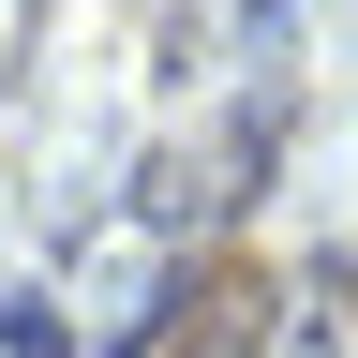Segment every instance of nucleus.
I'll return each mask as SVG.
<instances>
[{
    "instance_id": "obj_2",
    "label": "nucleus",
    "mask_w": 358,
    "mask_h": 358,
    "mask_svg": "<svg viewBox=\"0 0 358 358\" xmlns=\"http://www.w3.org/2000/svg\"><path fill=\"white\" fill-rule=\"evenodd\" d=\"M284 358H343V343H329V329H284Z\"/></svg>"
},
{
    "instance_id": "obj_1",
    "label": "nucleus",
    "mask_w": 358,
    "mask_h": 358,
    "mask_svg": "<svg viewBox=\"0 0 358 358\" xmlns=\"http://www.w3.org/2000/svg\"><path fill=\"white\" fill-rule=\"evenodd\" d=\"M254 343V284H209V329H194V358H239Z\"/></svg>"
}]
</instances>
